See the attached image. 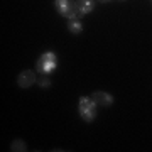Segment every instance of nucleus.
<instances>
[{"label":"nucleus","instance_id":"2","mask_svg":"<svg viewBox=\"0 0 152 152\" xmlns=\"http://www.w3.org/2000/svg\"><path fill=\"white\" fill-rule=\"evenodd\" d=\"M80 115L85 122H93L96 117V103L93 102V98H80Z\"/></svg>","mask_w":152,"mask_h":152},{"label":"nucleus","instance_id":"9","mask_svg":"<svg viewBox=\"0 0 152 152\" xmlns=\"http://www.w3.org/2000/svg\"><path fill=\"white\" fill-rule=\"evenodd\" d=\"M37 83H39V86H42V88L51 86V80H49V78H46V76H42V78H41Z\"/></svg>","mask_w":152,"mask_h":152},{"label":"nucleus","instance_id":"4","mask_svg":"<svg viewBox=\"0 0 152 152\" xmlns=\"http://www.w3.org/2000/svg\"><path fill=\"white\" fill-rule=\"evenodd\" d=\"M36 81H37V80H36V73L31 71V69L22 71L20 75H19V78H17V83H19V86H20V88H29L31 85H34Z\"/></svg>","mask_w":152,"mask_h":152},{"label":"nucleus","instance_id":"5","mask_svg":"<svg viewBox=\"0 0 152 152\" xmlns=\"http://www.w3.org/2000/svg\"><path fill=\"white\" fill-rule=\"evenodd\" d=\"M91 98L98 107H110V105L113 103V96L105 91H93Z\"/></svg>","mask_w":152,"mask_h":152},{"label":"nucleus","instance_id":"8","mask_svg":"<svg viewBox=\"0 0 152 152\" xmlns=\"http://www.w3.org/2000/svg\"><path fill=\"white\" fill-rule=\"evenodd\" d=\"M10 151L14 152H24V151H27V147H26V142H22V140H14L12 142V145H10Z\"/></svg>","mask_w":152,"mask_h":152},{"label":"nucleus","instance_id":"6","mask_svg":"<svg viewBox=\"0 0 152 152\" xmlns=\"http://www.w3.org/2000/svg\"><path fill=\"white\" fill-rule=\"evenodd\" d=\"M76 4H78V10H80V15L90 14V12L95 9V0H76Z\"/></svg>","mask_w":152,"mask_h":152},{"label":"nucleus","instance_id":"3","mask_svg":"<svg viewBox=\"0 0 152 152\" xmlns=\"http://www.w3.org/2000/svg\"><path fill=\"white\" fill-rule=\"evenodd\" d=\"M56 9L63 17H68V19H76L80 15V10H78V4L73 2V0H56Z\"/></svg>","mask_w":152,"mask_h":152},{"label":"nucleus","instance_id":"1","mask_svg":"<svg viewBox=\"0 0 152 152\" xmlns=\"http://www.w3.org/2000/svg\"><path fill=\"white\" fill-rule=\"evenodd\" d=\"M56 64H58L56 54L49 51V53H44V54L37 59V63H36V69H37L39 73H42V75H48V73H51V71H54Z\"/></svg>","mask_w":152,"mask_h":152},{"label":"nucleus","instance_id":"7","mask_svg":"<svg viewBox=\"0 0 152 152\" xmlns=\"http://www.w3.org/2000/svg\"><path fill=\"white\" fill-rule=\"evenodd\" d=\"M68 29H69L71 34H80L83 31V26H81V22L78 20V19H69V22H68Z\"/></svg>","mask_w":152,"mask_h":152},{"label":"nucleus","instance_id":"10","mask_svg":"<svg viewBox=\"0 0 152 152\" xmlns=\"http://www.w3.org/2000/svg\"><path fill=\"white\" fill-rule=\"evenodd\" d=\"M98 2H103V4H105V2H110V0H98Z\"/></svg>","mask_w":152,"mask_h":152}]
</instances>
